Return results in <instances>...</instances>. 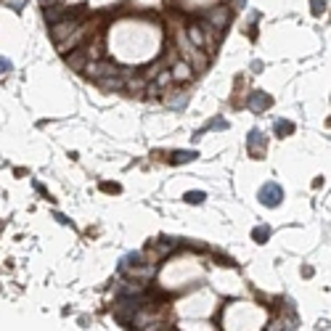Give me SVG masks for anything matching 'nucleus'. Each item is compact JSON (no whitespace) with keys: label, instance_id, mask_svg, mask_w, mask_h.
Here are the masks:
<instances>
[{"label":"nucleus","instance_id":"nucleus-18","mask_svg":"<svg viewBox=\"0 0 331 331\" xmlns=\"http://www.w3.org/2000/svg\"><path fill=\"white\" fill-rule=\"evenodd\" d=\"M130 268V265H127ZM154 270L157 268H138V265H133L130 268V276H138V278H151L154 276Z\"/></svg>","mask_w":331,"mask_h":331},{"label":"nucleus","instance_id":"nucleus-11","mask_svg":"<svg viewBox=\"0 0 331 331\" xmlns=\"http://www.w3.org/2000/svg\"><path fill=\"white\" fill-rule=\"evenodd\" d=\"M202 29H204V27H199V24H188V40H191L196 48H204V45H207Z\"/></svg>","mask_w":331,"mask_h":331},{"label":"nucleus","instance_id":"nucleus-15","mask_svg":"<svg viewBox=\"0 0 331 331\" xmlns=\"http://www.w3.org/2000/svg\"><path fill=\"white\" fill-rule=\"evenodd\" d=\"M199 154L196 151H175L172 154V164H183V162H191V159H196Z\"/></svg>","mask_w":331,"mask_h":331},{"label":"nucleus","instance_id":"nucleus-13","mask_svg":"<svg viewBox=\"0 0 331 331\" xmlns=\"http://www.w3.org/2000/svg\"><path fill=\"white\" fill-rule=\"evenodd\" d=\"M66 16V8H61V6H45V21H51V24H56V21H61Z\"/></svg>","mask_w":331,"mask_h":331},{"label":"nucleus","instance_id":"nucleus-26","mask_svg":"<svg viewBox=\"0 0 331 331\" xmlns=\"http://www.w3.org/2000/svg\"><path fill=\"white\" fill-rule=\"evenodd\" d=\"M236 6H239V8H241V6H244V0H236Z\"/></svg>","mask_w":331,"mask_h":331},{"label":"nucleus","instance_id":"nucleus-22","mask_svg":"<svg viewBox=\"0 0 331 331\" xmlns=\"http://www.w3.org/2000/svg\"><path fill=\"white\" fill-rule=\"evenodd\" d=\"M310 6H313V14H315V16H321V14H323V8H326V0H310Z\"/></svg>","mask_w":331,"mask_h":331},{"label":"nucleus","instance_id":"nucleus-6","mask_svg":"<svg viewBox=\"0 0 331 331\" xmlns=\"http://www.w3.org/2000/svg\"><path fill=\"white\" fill-rule=\"evenodd\" d=\"M270 96L268 93H263V90H257V93H252L249 96V109L252 112H265V109H270Z\"/></svg>","mask_w":331,"mask_h":331},{"label":"nucleus","instance_id":"nucleus-7","mask_svg":"<svg viewBox=\"0 0 331 331\" xmlns=\"http://www.w3.org/2000/svg\"><path fill=\"white\" fill-rule=\"evenodd\" d=\"M249 154L252 157H263L265 154V138H263L260 130H252L249 133Z\"/></svg>","mask_w":331,"mask_h":331},{"label":"nucleus","instance_id":"nucleus-14","mask_svg":"<svg viewBox=\"0 0 331 331\" xmlns=\"http://www.w3.org/2000/svg\"><path fill=\"white\" fill-rule=\"evenodd\" d=\"M164 103H167L170 109H183V106L188 103V93H178V96H170Z\"/></svg>","mask_w":331,"mask_h":331},{"label":"nucleus","instance_id":"nucleus-16","mask_svg":"<svg viewBox=\"0 0 331 331\" xmlns=\"http://www.w3.org/2000/svg\"><path fill=\"white\" fill-rule=\"evenodd\" d=\"M252 239H254L257 244H265V241L270 239V228H268V226H257V228L252 231Z\"/></svg>","mask_w":331,"mask_h":331},{"label":"nucleus","instance_id":"nucleus-21","mask_svg":"<svg viewBox=\"0 0 331 331\" xmlns=\"http://www.w3.org/2000/svg\"><path fill=\"white\" fill-rule=\"evenodd\" d=\"M186 202L188 204H202L204 202V194L202 191H191V194H186Z\"/></svg>","mask_w":331,"mask_h":331},{"label":"nucleus","instance_id":"nucleus-5","mask_svg":"<svg viewBox=\"0 0 331 331\" xmlns=\"http://www.w3.org/2000/svg\"><path fill=\"white\" fill-rule=\"evenodd\" d=\"M135 310H138V302H120L117 305V321H120L122 326H127V323H133V315H135Z\"/></svg>","mask_w":331,"mask_h":331},{"label":"nucleus","instance_id":"nucleus-8","mask_svg":"<svg viewBox=\"0 0 331 331\" xmlns=\"http://www.w3.org/2000/svg\"><path fill=\"white\" fill-rule=\"evenodd\" d=\"M172 77H175V82H188L194 77V72H191V64H186V61H178L172 66Z\"/></svg>","mask_w":331,"mask_h":331},{"label":"nucleus","instance_id":"nucleus-23","mask_svg":"<svg viewBox=\"0 0 331 331\" xmlns=\"http://www.w3.org/2000/svg\"><path fill=\"white\" fill-rule=\"evenodd\" d=\"M140 88H143V80H135V82L130 80V82H127V90H130V93H133V90H140Z\"/></svg>","mask_w":331,"mask_h":331},{"label":"nucleus","instance_id":"nucleus-10","mask_svg":"<svg viewBox=\"0 0 331 331\" xmlns=\"http://www.w3.org/2000/svg\"><path fill=\"white\" fill-rule=\"evenodd\" d=\"M82 34H85V27H77V29L72 32V38H66V40H61V43H58V51H61V53H66L69 48H75V45L80 43V38H82Z\"/></svg>","mask_w":331,"mask_h":331},{"label":"nucleus","instance_id":"nucleus-2","mask_svg":"<svg viewBox=\"0 0 331 331\" xmlns=\"http://www.w3.org/2000/svg\"><path fill=\"white\" fill-rule=\"evenodd\" d=\"M283 199V191L278 183H265L263 188H260V202H263L265 207H278Z\"/></svg>","mask_w":331,"mask_h":331},{"label":"nucleus","instance_id":"nucleus-4","mask_svg":"<svg viewBox=\"0 0 331 331\" xmlns=\"http://www.w3.org/2000/svg\"><path fill=\"white\" fill-rule=\"evenodd\" d=\"M204 19L209 21L215 29H223V27H228V21H231V11L228 8H209Z\"/></svg>","mask_w":331,"mask_h":331},{"label":"nucleus","instance_id":"nucleus-24","mask_svg":"<svg viewBox=\"0 0 331 331\" xmlns=\"http://www.w3.org/2000/svg\"><path fill=\"white\" fill-rule=\"evenodd\" d=\"M172 246H175V244H159V246H157V252H159V254H170V252H172Z\"/></svg>","mask_w":331,"mask_h":331},{"label":"nucleus","instance_id":"nucleus-1","mask_svg":"<svg viewBox=\"0 0 331 331\" xmlns=\"http://www.w3.org/2000/svg\"><path fill=\"white\" fill-rule=\"evenodd\" d=\"M90 80H103V77H112V75H122L125 69H117L114 64H109V61H88V66L82 69Z\"/></svg>","mask_w":331,"mask_h":331},{"label":"nucleus","instance_id":"nucleus-25","mask_svg":"<svg viewBox=\"0 0 331 331\" xmlns=\"http://www.w3.org/2000/svg\"><path fill=\"white\" fill-rule=\"evenodd\" d=\"M0 66H3V75H8V72H11V69H14V64H11V61H8V58H3V64H0Z\"/></svg>","mask_w":331,"mask_h":331},{"label":"nucleus","instance_id":"nucleus-20","mask_svg":"<svg viewBox=\"0 0 331 331\" xmlns=\"http://www.w3.org/2000/svg\"><path fill=\"white\" fill-rule=\"evenodd\" d=\"M170 82H175V77H172V69H167V72H159V75H157V85H159V88L170 85Z\"/></svg>","mask_w":331,"mask_h":331},{"label":"nucleus","instance_id":"nucleus-19","mask_svg":"<svg viewBox=\"0 0 331 331\" xmlns=\"http://www.w3.org/2000/svg\"><path fill=\"white\" fill-rule=\"evenodd\" d=\"M276 133H278V135H291V133H294V125H291L289 120H278V122H276Z\"/></svg>","mask_w":331,"mask_h":331},{"label":"nucleus","instance_id":"nucleus-3","mask_svg":"<svg viewBox=\"0 0 331 331\" xmlns=\"http://www.w3.org/2000/svg\"><path fill=\"white\" fill-rule=\"evenodd\" d=\"M80 27V21L72 16V19H69V16H64L61 21H56V24H53V29H51V34H53V40L56 43H61V40H66L69 38V32H75Z\"/></svg>","mask_w":331,"mask_h":331},{"label":"nucleus","instance_id":"nucleus-17","mask_svg":"<svg viewBox=\"0 0 331 331\" xmlns=\"http://www.w3.org/2000/svg\"><path fill=\"white\" fill-rule=\"evenodd\" d=\"M120 294H143V283H138V281L122 283V286H120Z\"/></svg>","mask_w":331,"mask_h":331},{"label":"nucleus","instance_id":"nucleus-12","mask_svg":"<svg viewBox=\"0 0 331 331\" xmlns=\"http://www.w3.org/2000/svg\"><path fill=\"white\" fill-rule=\"evenodd\" d=\"M85 58H90L88 51H75L72 56H66V61H69V66H72V69H85L88 66Z\"/></svg>","mask_w":331,"mask_h":331},{"label":"nucleus","instance_id":"nucleus-9","mask_svg":"<svg viewBox=\"0 0 331 331\" xmlns=\"http://www.w3.org/2000/svg\"><path fill=\"white\" fill-rule=\"evenodd\" d=\"M125 75H112V77H103V80H98V85L103 88V90H122L127 82L122 80Z\"/></svg>","mask_w":331,"mask_h":331}]
</instances>
